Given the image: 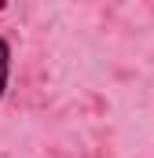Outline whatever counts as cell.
Instances as JSON below:
<instances>
[{"label": "cell", "instance_id": "cell-1", "mask_svg": "<svg viewBox=\"0 0 154 158\" xmlns=\"http://www.w3.org/2000/svg\"><path fill=\"white\" fill-rule=\"evenodd\" d=\"M7 81H11V44L0 37V99L7 96Z\"/></svg>", "mask_w": 154, "mask_h": 158}, {"label": "cell", "instance_id": "cell-2", "mask_svg": "<svg viewBox=\"0 0 154 158\" xmlns=\"http://www.w3.org/2000/svg\"><path fill=\"white\" fill-rule=\"evenodd\" d=\"M4 7H7V4H0V11H4Z\"/></svg>", "mask_w": 154, "mask_h": 158}]
</instances>
